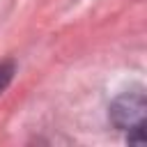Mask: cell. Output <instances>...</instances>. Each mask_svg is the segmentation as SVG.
<instances>
[{"label":"cell","mask_w":147,"mask_h":147,"mask_svg":"<svg viewBox=\"0 0 147 147\" xmlns=\"http://www.w3.org/2000/svg\"><path fill=\"white\" fill-rule=\"evenodd\" d=\"M113 119L117 126L131 129V131L138 126H145V99H142V94H136V96L124 94L122 99H117L113 106Z\"/></svg>","instance_id":"6da1fadb"},{"label":"cell","mask_w":147,"mask_h":147,"mask_svg":"<svg viewBox=\"0 0 147 147\" xmlns=\"http://www.w3.org/2000/svg\"><path fill=\"white\" fill-rule=\"evenodd\" d=\"M11 76H14V64H11V62H2V64H0V92L9 85Z\"/></svg>","instance_id":"7a4b0ae2"}]
</instances>
